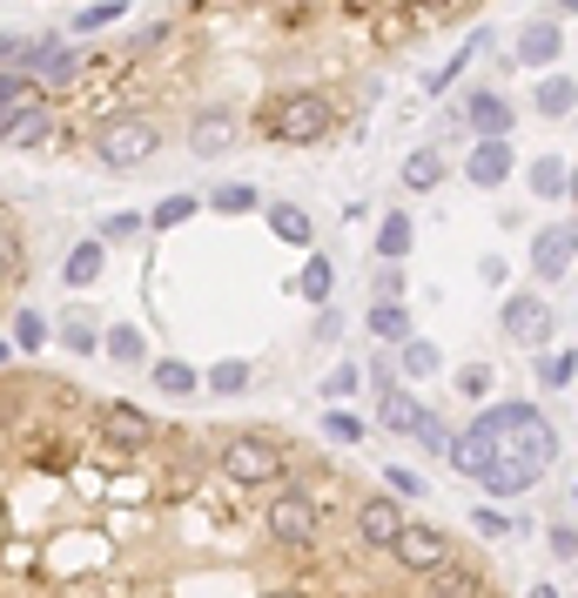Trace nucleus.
Wrapping results in <instances>:
<instances>
[{
    "label": "nucleus",
    "instance_id": "nucleus-57",
    "mask_svg": "<svg viewBox=\"0 0 578 598\" xmlns=\"http://www.w3.org/2000/svg\"><path fill=\"white\" fill-rule=\"evenodd\" d=\"M571 504H578V491H571Z\"/></svg>",
    "mask_w": 578,
    "mask_h": 598
},
{
    "label": "nucleus",
    "instance_id": "nucleus-9",
    "mask_svg": "<svg viewBox=\"0 0 578 598\" xmlns=\"http://www.w3.org/2000/svg\"><path fill=\"white\" fill-rule=\"evenodd\" d=\"M505 336H512L518 350H545L551 336H558V316H551V303H545V296H532V290L505 296Z\"/></svg>",
    "mask_w": 578,
    "mask_h": 598
},
{
    "label": "nucleus",
    "instance_id": "nucleus-8",
    "mask_svg": "<svg viewBox=\"0 0 578 598\" xmlns=\"http://www.w3.org/2000/svg\"><path fill=\"white\" fill-rule=\"evenodd\" d=\"M95 431H102V444H115V451H148V444H161V423H155L148 410H135V403H95Z\"/></svg>",
    "mask_w": 578,
    "mask_h": 598
},
{
    "label": "nucleus",
    "instance_id": "nucleus-36",
    "mask_svg": "<svg viewBox=\"0 0 578 598\" xmlns=\"http://www.w3.org/2000/svg\"><path fill=\"white\" fill-rule=\"evenodd\" d=\"M578 377V350H538V390H565Z\"/></svg>",
    "mask_w": 578,
    "mask_h": 598
},
{
    "label": "nucleus",
    "instance_id": "nucleus-2",
    "mask_svg": "<svg viewBox=\"0 0 578 598\" xmlns=\"http://www.w3.org/2000/svg\"><path fill=\"white\" fill-rule=\"evenodd\" d=\"M337 102L316 95V88H290V95H270L256 108V135L263 141H283V148H309V141H329L337 135Z\"/></svg>",
    "mask_w": 578,
    "mask_h": 598
},
{
    "label": "nucleus",
    "instance_id": "nucleus-33",
    "mask_svg": "<svg viewBox=\"0 0 578 598\" xmlns=\"http://www.w3.org/2000/svg\"><path fill=\"white\" fill-rule=\"evenodd\" d=\"M296 296H303V303H329V296H337V270H329V255H309V263H303Z\"/></svg>",
    "mask_w": 578,
    "mask_h": 598
},
{
    "label": "nucleus",
    "instance_id": "nucleus-45",
    "mask_svg": "<svg viewBox=\"0 0 578 598\" xmlns=\"http://www.w3.org/2000/svg\"><path fill=\"white\" fill-rule=\"evenodd\" d=\"M471 532H477V538H512L518 525L505 518V511H498V504H477V511H471Z\"/></svg>",
    "mask_w": 578,
    "mask_h": 598
},
{
    "label": "nucleus",
    "instance_id": "nucleus-35",
    "mask_svg": "<svg viewBox=\"0 0 578 598\" xmlns=\"http://www.w3.org/2000/svg\"><path fill=\"white\" fill-rule=\"evenodd\" d=\"M122 14H128V0H95V8H81V14L67 21V34H74V41H81V34H102V28H115Z\"/></svg>",
    "mask_w": 578,
    "mask_h": 598
},
{
    "label": "nucleus",
    "instance_id": "nucleus-4",
    "mask_svg": "<svg viewBox=\"0 0 578 598\" xmlns=\"http://www.w3.org/2000/svg\"><path fill=\"white\" fill-rule=\"evenodd\" d=\"M155 148H161V128H155L148 115H115V122H102V135H95V161L108 168V176L141 168Z\"/></svg>",
    "mask_w": 578,
    "mask_h": 598
},
{
    "label": "nucleus",
    "instance_id": "nucleus-15",
    "mask_svg": "<svg viewBox=\"0 0 578 598\" xmlns=\"http://www.w3.org/2000/svg\"><path fill=\"white\" fill-rule=\"evenodd\" d=\"M242 141V122L229 115V108H209V115H196L189 122V148L202 155V161H216V155H229Z\"/></svg>",
    "mask_w": 578,
    "mask_h": 598
},
{
    "label": "nucleus",
    "instance_id": "nucleus-53",
    "mask_svg": "<svg viewBox=\"0 0 578 598\" xmlns=\"http://www.w3.org/2000/svg\"><path fill=\"white\" fill-rule=\"evenodd\" d=\"M477 276L484 283H505V255H477Z\"/></svg>",
    "mask_w": 578,
    "mask_h": 598
},
{
    "label": "nucleus",
    "instance_id": "nucleus-46",
    "mask_svg": "<svg viewBox=\"0 0 578 598\" xmlns=\"http://www.w3.org/2000/svg\"><path fill=\"white\" fill-rule=\"evenodd\" d=\"M403 290H410V283H403V263H383L377 283H370V303H403Z\"/></svg>",
    "mask_w": 578,
    "mask_h": 598
},
{
    "label": "nucleus",
    "instance_id": "nucleus-37",
    "mask_svg": "<svg viewBox=\"0 0 578 598\" xmlns=\"http://www.w3.org/2000/svg\"><path fill=\"white\" fill-rule=\"evenodd\" d=\"M209 209L216 216H250V209H263V196L250 182H222V189H209Z\"/></svg>",
    "mask_w": 578,
    "mask_h": 598
},
{
    "label": "nucleus",
    "instance_id": "nucleus-24",
    "mask_svg": "<svg viewBox=\"0 0 578 598\" xmlns=\"http://www.w3.org/2000/svg\"><path fill=\"white\" fill-rule=\"evenodd\" d=\"M525 189H532L538 202H565V189H571V161H558V155H538V161L525 168Z\"/></svg>",
    "mask_w": 578,
    "mask_h": 598
},
{
    "label": "nucleus",
    "instance_id": "nucleus-26",
    "mask_svg": "<svg viewBox=\"0 0 578 598\" xmlns=\"http://www.w3.org/2000/svg\"><path fill=\"white\" fill-rule=\"evenodd\" d=\"M263 216H270V235H276V242H290V249H309V242H316L309 209H296V202H270Z\"/></svg>",
    "mask_w": 578,
    "mask_h": 598
},
{
    "label": "nucleus",
    "instance_id": "nucleus-48",
    "mask_svg": "<svg viewBox=\"0 0 578 598\" xmlns=\"http://www.w3.org/2000/svg\"><path fill=\"white\" fill-rule=\"evenodd\" d=\"M357 377H364L357 364H337V370H329V377H323V397H329V403H344V397L357 390Z\"/></svg>",
    "mask_w": 578,
    "mask_h": 598
},
{
    "label": "nucleus",
    "instance_id": "nucleus-40",
    "mask_svg": "<svg viewBox=\"0 0 578 598\" xmlns=\"http://www.w3.org/2000/svg\"><path fill=\"white\" fill-rule=\"evenodd\" d=\"M196 209H202L196 196H161V202L148 209V229H182V222H189Z\"/></svg>",
    "mask_w": 578,
    "mask_h": 598
},
{
    "label": "nucleus",
    "instance_id": "nucleus-1",
    "mask_svg": "<svg viewBox=\"0 0 578 598\" xmlns=\"http://www.w3.org/2000/svg\"><path fill=\"white\" fill-rule=\"evenodd\" d=\"M209 451H216V471H222L235 491H270V484L296 464L290 438H276V431H216Z\"/></svg>",
    "mask_w": 578,
    "mask_h": 598
},
{
    "label": "nucleus",
    "instance_id": "nucleus-14",
    "mask_svg": "<svg viewBox=\"0 0 578 598\" xmlns=\"http://www.w3.org/2000/svg\"><path fill=\"white\" fill-rule=\"evenodd\" d=\"M518 67H558V54H565V28L551 21V14H538V21H525L518 28Z\"/></svg>",
    "mask_w": 578,
    "mask_h": 598
},
{
    "label": "nucleus",
    "instance_id": "nucleus-12",
    "mask_svg": "<svg viewBox=\"0 0 578 598\" xmlns=\"http://www.w3.org/2000/svg\"><path fill=\"white\" fill-rule=\"evenodd\" d=\"M571 255H578V229H571V222H551V229L532 235V270H538V283H565Z\"/></svg>",
    "mask_w": 578,
    "mask_h": 598
},
{
    "label": "nucleus",
    "instance_id": "nucleus-38",
    "mask_svg": "<svg viewBox=\"0 0 578 598\" xmlns=\"http://www.w3.org/2000/svg\"><path fill=\"white\" fill-rule=\"evenodd\" d=\"M202 390H216V397H235V390H250V364H242V357H229V364L202 370Z\"/></svg>",
    "mask_w": 578,
    "mask_h": 598
},
{
    "label": "nucleus",
    "instance_id": "nucleus-25",
    "mask_svg": "<svg viewBox=\"0 0 578 598\" xmlns=\"http://www.w3.org/2000/svg\"><path fill=\"white\" fill-rule=\"evenodd\" d=\"M148 384L161 397H189V390H202V370L182 364V357H148Z\"/></svg>",
    "mask_w": 578,
    "mask_h": 598
},
{
    "label": "nucleus",
    "instance_id": "nucleus-42",
    "mask_svg": "<svg viewBox=\"0 0 578 598\" xmlns=\"http://www.w3.org/2000/svg\"><path fill=\"white\" fill-rule=\"evenodd\" d=\"M491 384H498V377H491V364H464V370L451 377V390H458L464 403H484V397H491Z\"/></svg>",
    "mask_w": 578,
    "mask_h": 598
},
{
    "label": "nucleus",
    "instance_id": "nucleus-3",
    "mask_svg": "<svg viewBox=\"0 0 578 598\" xmlns=\"http://www.w3.org/2000/svg\"><path fill=\"white\" fill-rule=\"evenodd\" d=\"M263 532L283 552H316L323 545V497L309 484H283L276 478V491L263 497Z\"/></svg>",
    "mask_w": 578,
    "mask_h": 598
},
{
    "label": "nucleus",
    "instance_id": "nucleus-23",
    "mask_svg": "<svg viewBox=\"0 0 578 598\" xmlns=\"http://www.w3.org/2000/svg\"><path fill=\"white\" fill-rule=\"evenodd\" d=\"M14 283H28V242H21V229L0 216V303L14 296Z\"/></svg>",
    "mask_w": 578,
    "mask_h": 598
},
{
    "label": "nucleus",
    "instance_id": "nucleus-5",
    "mask_svg": "<svg viewBox=\"0 0 578 598\" xmlns=\"http://www.w3.org/2000/svg\"><path fill=\"white\" fill-rule=\"evenodd\" d=\"M505 444L532 464V471H551L558 464V431H551V417L538 410V403H505Z\"/></svg>",
    "mask_w": 578,
    "mask_h": 598
},
{
    "label": "nucleus",
    "instance_id": "nucleus-20",
    "mask_svg": "<svg viewBox=\"0 0 578 598\" xmlns=\"http://www.w3.org/2000/svg\"><path fill=\"white\" fill-rule=\"evenodd\" d=\"M424 585H431L438 598H471V591H491V571H484V565H458V558H444Z\"/></svg>",
    "mask_w": 578,
    "mask_h": 598
},
{
    "label": "nucleus",
    "instance_id": "nucleus-52",
    "mask_svg": "<svg viewBox=\"0 0 578 598\" xmlns=\"http://www.w3.org/2000/svg\"><path fill=\"white\" fill-rule=\"evenodd\" d=\"M551 552L558 558H578V525H551Z\"/></svg>",
    "mask_w": 578,
    "mask_h": 598
},
{
    "label": "nucleus",
    "instance_id": "nucleus-44",
    "mask_svg": "<svg viewBox=\"0 0 578 598\" xmlns=\"http://www.w3.org/2000/svg\"><path fill=\"white\" fill-rule=\"evenodd\" d=\"M410 438H418L431 458H444V451H451V423H444L438 410H424V417H418V431H410Z\"/></svg>",
    "mask_w": 578,
    "mask_h": 598
},
{
    "label": "nucleus",
    "instance_id": "nucleus-19",
    "mask_svg": "<svg viewBox=\"0 0 578 598\" xmlns=\"http://www.w3.org/2000/svg\"><path fill=\"white\" fill-rule=\"evenodd\" d=\"M451 471H464V478H484V464L491 458H498V438H484V431H471V423H464V431H451Z\"/></svg>",
    "mask_w": 578,
    "mask_h": 598
},
{
    "label": "nucleus",
    "instance_id": "nucleus-11",
    "mask_svg": "<svg viewBox=\"0 0 578 598\" xmlns=\"http://www.w3.org/2000/svg\"><path fill=\"white\" fill-rule=\"evenodd\" d=\"M518 176V155H512V135H477L471 155H464V182L477 189H505Z\"/></svg>",
    "mask_w": 578,
    "mask_h": 598
},
{
    "label": "nucleus",
    "instance_id": "nucleus-43",
    "mask_svg": "<svg viewBox=\"0 0 578 598\" xmlns=\"http://www.w3.org/2000/svg\"><path fill=\"white\" fill-rule=\"evenodd\" d=\"M323 438H329V444H364V417H350L344 403H329V417H323Z\"/></svg>",
    "mask_w": 578,
    "mask_h": 598
},
{
    "label": "nucleus",
    "instance_id": "nucleus-55",
    "mask_svg": "<svg viewBox=\"0 0 578 598\" xmlns=\"http://www.w3.org/2000/svg\"><path fill=\"white\" fill-rule=\"evenodd\" d=\"M8 357H14V336H0V370H8Z\"/></svg>",
    "mask_w": 578,
    "mask_h": 598
},
{
    "label": "nucleus",
    "instance_id": "nucleus-21",
    "mask_svg": "<svg viewBox=\"0 0 578 598\" xmlns=\"http://www.w3.org/2000/svg\"><path fill=\"white\" fill-rule=\"evenodd\" d=\"M377 417H383V431L410 438V431H418V417H424V403H418V390H397V377H390L383 397H377Z\"/></svg>",
    "mask_w": 578,
    "mask_h": 598
},
{
    "label": "nucleus",
    "instance_id": "nucleus-50",
    "mask_svg": "<svg viewBox=\"0 0 578 598\" xmlns=\"http://www.w3.org/2000/svg\"><path fill=\"white\" fill-rule=\"evenodd\" d=\"M337 336H344V316L329 303H316V344H337Z\"/></svg>",
    "mask_w": 578,
    "mask_h": 598
},
{
    "label": "nucleus",
    "instance_id": "nucleus-16",
    "mask_svg": "<svg viewBox=\"0 0 578 598\" xmlns=\"http://www.w3.org/2000/svg\"><path fill=\"white\" fill-rule=\"evenodd\" d=\"M464 128H471V135H512V128H518V108H512L498 88H477V95L464 102Z\"/></svg>",
    "mask_w": 578,
    "mask_h": 598
},
{
    "label": "nucleus",
    "instance_id": "nucleus-13",
    "mask_svg": "<svg viewBox=\"0 0 578 598\" xmlns=\"http://www.w3.org/2000/svg\"><path fill=\"white\" fill-rule=\"evenodd\" d=\"M538 478H545V471H532V464H525L512 444H498V458L484 464V478H477V484H484V497H525Z\"/></svg>",
    "mask_w": 578,
    "mask_h": 598
},
{
    "label": "nucleus",
    "instance_id": "nucleus-28",
    "mask_svg": "<svg viewBox=\"0 0 578 598\" xmlns=\"http://www.w3.org/2000/svg\"><path fill=\"white\" fill-rule=\"evenodd\" d=\"M532 108H538L545 122H565V115L578 108V81H571V74H545L538 95H532Z\"/></svg>",
    "mask_w": 578,
    "mask_h": 598
},
{
    "label": "nucleus",
    "instance_id": "nucleus-10",
    "mask_svg": "<svg viewBox=\"0 0 578 598\" xmlns=\"http://www.w3.org/2000/svg\"><path fill=\"white\" fill-rule=\"evenodd\" d=\"M48 95H67V88H81V74H88V61L74 54V41H34V54L21 61Z\"/></svg>",
    "mask_w": 578,
    "mask_h": 598
},
{
    "label": "nucleus",
    "instance_id": "nucleus-34",
    "mask_svg": "<svg viewBox=\"0 0 578 598\" xmlns=\"http://www.w3.org/2000/svg\"><path fill=\"white\" fill-rule=\"evenodd\" d=\"M370 336L397 350L403 336H410V310H403V303H370Z\"/></svg>",
    "mask_w": 578,
    "mask_h": 598
},
{
    "label": "nucleus",
    "instance_id": "nucleus-22",
    "mask_svg": "<svg viewBox=\"0 0 578 598\" xmlns=\"http://www.w3.org/2000/svg\"><path fill=\"white\" fill-rule=\"evenodd\" d=\"M102 357L122 370H148V336L135 323H115V329H102Z\"/></svg>",
    "mask_w": 578,
    "mask_h": 598
},
{
    "label": "nucleus",
    "instance_id": "nucleus-41",
    "mask_svg": "<svg viewBox=\"0 0 578 598\" xmlns=\"http://www.w3.org/2000/svg\"><path fill=\"white\" fill-rule=\"evenodd\" d=\"M41 344H48V316L21 303V310H14V350L28 357V350H41Z\"/></svg>",
    "mask_w": 578,
    "mask_h": 598
},
{
    "label": "nucleus",
    "instance_id": "nucleus-17",
    "mask_svg": "<svg viewBox=\"0 0 578 598\" xmlns=\"http://www.w3.org/2000/svg\"><path fill=\"white\" fill-rule=\"evenodd\" d=\"M102 270H108V242H102V235L74 242V249L61 255V283H67V290H88V283H102Z\"/></svg>",
    "mask_w": 578,
    "mask_h": 598
},
{
    "label": "nucleus",
    "instance_id": "nucleus-31",
    "mask_svg": "<svg viewBox=\"0 0 578 598\" xmlns=\"http://www.w3.org/2000/svg\"><path fill=\"white\" fill-rule=\"evenodd\" d=\"M410 242H418L410 216H403V209H390V216H383V229H377V263H403V255H410Z\"/></svg>",
    "mask_w": 578,
    "mask_h": 598
},
{
    "label": "nucleus",
    "instance_id": "nucleus-32",
    "mask_svg": "<svg viewBox=\"0 0 578 598\" xmlns=\"http://www.w3.org/2000/svg\"><path fill=\"white\" fill-rule=\"evenodd\" d=\"M397 364H403V377H418V384H424V377H438V364H444V357H438V344H424V336L410 329L403 344H397Z\"/></svg>",
    "mask_w": 578,
    "mask_h": 598
},
{
    "label": "nucleus",
    "instance_id": "nucleus-18",
    "mask_svg": "<svg viewBox=\"0 0 578 598\" xmlns=\"http://www.w3.org/2000/svg\"><path fill=\"white\" fill-rule=\"evenodd\" d=\"M41 95H48V88H41L28 67H0V135H8V122H14L21 108H34Z\"/></svg>",
    "mask_w": 578,
    "mask_h": 598
},
{
    "label": "nucleus",
    "instance_id": "nucleus-29",
    "mask_svg": "<svg viewBox=\"0 0 578 598\" xmlns=\"http://www.w3.org/2000/svg\"><path fill=\"white\" fill-rule=\"evenodd\" d=\"M484 48H491V34H484V28H477V34H464V48H458V54H451L444 67H431V74H424V95H444L451 81H458V74H464V67H471L477 54H484Z\"/></svg>",
    "mask_w": 578,
    "mask_h": 598
},
{
    "label": "nucleus",
    "instance_id": "nucleus-54",
    "mask_svg": "<svg viewBox=\"0 0 578 598\" xmlns=\"http://www.w3.org/2000/svg\"><path fill=\"white\" fill-rule=\"evenodd\" d=\"M14 538V518H8V497H0V545H8Z\"/></svg>",
    "mask_w": 578,
    "mask_h": 598
},
{
    "label": "nucleus",
    "instance_id": "nucleus-47",
    "mask_svg": "<svg viewBox=\"0 0 578 598\" xmlns=\"http://www.w3.org/2000/svg\"><path fill=\"white\" fill-rule=\"evenodd\" d=\"M135 229H148V216H135V209H115V216H102V242H128Z\"/></svg>",
    "mask_w": 578,
    "mask_h": 598
},
{
    "label": "nucleus",
    "instance_id": "nucleus-49",
    "mask_svg": "<svg viewBox=\"0 0 578 598\" xmlns=\"http://www.w3.org/2000/svg\"><path fill=\"white\" fill-rule=\"evenodd\" d=\"M390 491H397V497H424V478L410 471V464H390Z\"/></svg>",
    "mask_w": 578,
    "mask_h": 598
},
{
    "label": "nucleus",
    "instance_id": "nucleus-39",
    "mask_svg": "<svg viewBox=\"0 0 578 598\" xmlns=\"http://www.w3.org/2000/svg\"><path fill=\"white\" fill-rule=\"evenodd\" d=\"M61 344H67L74 357H95V350H102V329H95L88 316H81V310H74V316L61 323Z\"/></svg>",
    "mask_w": 578,
    "mask_h": 598
},
{
    "label": "nucleus",
    "instance_id": "nucleus-7",
    "mask_svg": "<svg viewBox=\"0 0 578 598\" xmlns=\"http://www.w3.org/2000/svg\"><path fill=\"white\" fill-rule=\"evenodd\" d=\"M350 525H357V545H364V552H383V558H390V545H397V532H403L397 491H357Z\"/></svg>",
    "mask_w": 578,
    "mask_h": 598
},
{
    "label": "nucleus",
    "instance_id": "nucleus-56",
    "mask_svg": "<svg viewBox=\"0 0 578 598\" xmlns=\"http://www.w3.org/2000/svg\"><path fill=\"white\" fill-rule=\"evenodd\" d=\"M551 14H578V0H558V8H551Z\"/></svg>",
    "mask_w": 578,
    "mask_h": 598
},
{
    "label": "nucleus",
    "instance_id": "nucleus-30",
    "mask_svg": "<svg viewBox=\"0 0 578 598\" xmlns=\"http://www.w3.org/2000/svg\"><path fill=\"white\" fill-rule=\"evenodd\" d=\"M438 182H444V148H418V155L403 161V189L410 196H431Z\"/></svg>",
    "mask_w": 578,
    "mask_h": 598
},
{
    "label": "nucleus",
    "instance_id": "nucleus-6",
    "mask_svg": "<svg viewBox=\"0 0 578 598\" xmlns=\"http://www.w3.org/2000/svg\"><path fill=\"white\" fill-rule=\"evenodd\" d=\"M390 558H397V571H410V578H431L444 558H458V545H451V532H438V525H424V518H403Z\"/></svg>",
    "mask_w": 578,
    "mask_h": 598
},
{
    "label": "nucleus",
    "instance_id": "nucleus-27",
    "mask_svg": "<svg viewBox=\"0 0 578 598\" xmlns=\"http://www.w3.org/2000/svg\"><path fill=\"white\" fill-rule=\"evenodd\" d=\"M48 135H54V108L34 102V108H21V115L8 122V135H0V141H8V148H41Z\"/></svg>",
    "mask_w": 578,
    "mask_h": 598
},
{
    "label": "nucleus",
    "instance_id": "nucleus-51",
    "mask_svg": "<svg viewBox=\"0 0 578 598\" xmlns=\"http://www.w3.org/2000/svg\"><path fill=\"white\" fill-rule=\"evenodd\" d=\"M28 54H34V34H0V61H14V67H21Z\"/></svg>",
    "mask_w": 578,
    "mask_h": 598
}]
</instances>
